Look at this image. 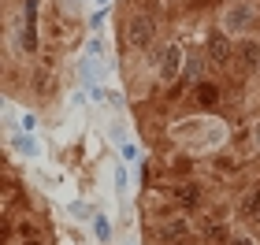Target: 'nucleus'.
<instances>
[{
	"instance_id": "obj_1",
	"label": "nucleus",
	"mask_w": 260,
	"mask_h": 245,
	"mask_svg": "<svg viewBox=\"0 0 260 245\" xmlns=\"http://www.w3.org/2000/svg\"><path fill=\"white\" fill-rule=\"evenodd\" d=\"M256 22H260L256 8H253V4H245V0H234V4L223 11V30H227L231 38H242V33L256 30Z\"/></svg>"
},
{
	"instance_id": "obj_5",
	"label": "nucleus",
	"mask_w": 260,
	"mask_h": 245,
	"mask_svg": "<svg viewBox=\"0 0 260 245\" xmlns=\"http://www.w3.org/2000/svg\"><path fill=\"white\" fill-rule=\"evenodd\" d=\"M30 89H34V97L38 100H49L52 97V89H56V75L49 71V67H34V75H30Z\"/></svg>"
},
{
	"instance_id": "obj_10",
	"label": "nucleus",
	"mask_w": 260,
	"mask_h": 245,
	"mask_svg": "<svg viewBox=\"0 0 260 245\" xmlns=\"http://www.w3.org/2000/svg\"><path fill=\"white\" fill-rule=\"evenodd\" d=\"M22 245H41L38 238H22Z\"/></svg>"
},
{
	"instance_id": "obj_2",
	"label": "nucleus",
	"mask_w": 260,
	"mask_h": 245,
	"mask_svg": "<svg viewBox=\"0 0 260 245\" xmlns=\"http://www.w3.org/2000/svg\"><path fill=\"white\" fill-rule=\"evenodd\" d=\"M152 41H156V19L145 15V11H134L126 19V45L134 52H145Z\"/></svg>"
},
{
	"instance_id": "obj_4",
	"label": "nucleus",
	"mask_w": 260,
	"mask_h": 245,
	"mask_svg": "<svg viewBox=\"0 0 260 245\" xmlns=\"http://www.w3.org/2000/svg\"><path fill=\"white\" fill-rule=\"evenodd\" d=\"M179 71H182V49L179 45H168V49L160 52V60H156V75H160L164 86H171V82L179 78Z\"/></svg>"
},
{
	"instance_id": "obj_3",
	"label": "nucleus",
	"mask_w": 260,
	"mask_h": 245,
	"mask_svg": "<svg viewBox=\"0 0 260 245\" xmlns=\"http://www.w3.org/2000/svg\"><path fill=\"white\" fill-rule=\"evenodd\" d=\"M205 49H208V60H212V67H231V60L238 56V52H234V41H231V33L223 30V26L208 33Z\"/></svg>"
},
{
	"instance_id": "obj_9",
	"label": "nucleus",
	"mask_w": 260,
	"mask_h": 245,
	"mask_svg": "<svg viewBox=\"0 0 260 245\" xmlns=\"http://www.w3.org/2000/svg\"><path fill=\"white\" fill-rule=\"evenodd\" d=\"M253 145H256V149H260V123H256V126H253Z\"/></svg>"
},
{
	"instance_id": "obj_8",
	"label": "nucleus",
	"mask_w": 260,
	"mask_h": 245,
	"mask_svg": "<svg viewBox=\"0 0 260 245\" xmlns=\"http://www.w3.org/2000/svg\"><path fill=\"white\" fill-rule=\"evenodd\" d=\"M175 201L186 204V208H193L197 204V190H193V186H179V190H175Z\"/></svg>"
},
{
	"instance_id": "obj_6",
	"label": "nucleus",
	"mask_w": 260,
	"mask_h": 245,
	"mask_svg": "<svg viewBox=\"0 0 260 245\" xmlns=\"http://www.w3.org/2000/svg\"><path fill=\"white\" fill-rule=\"evenodd\" d=\"M197 100L201 104H205V108H216V104H219V86H216V82H197Z\"/></svg>"
},
{
	"instance_id": "obj_7",
	"label": "nucleus",
	"mask_w": 260,
	"mask_h": 245,
	"mask_svg": "<svg viewBox=\"0 0 260 245\" xmlns=\"http://www.w3.org/2000/svg\"><path fill=\"white\" fill-rule=\"evenodd\" d=\"M242 212L253 219V223H260V190H249L245 193V201H242Z\"/></svg>"
}]
</instances>
